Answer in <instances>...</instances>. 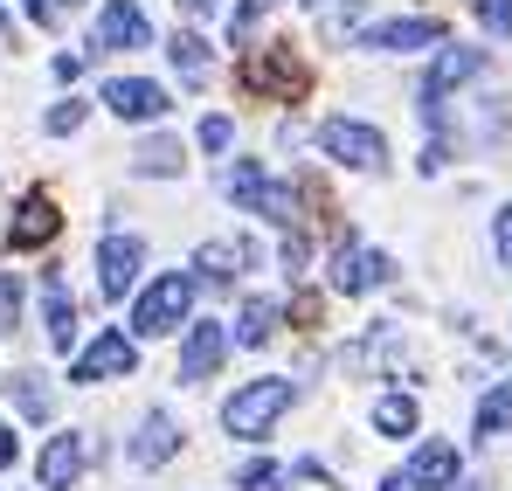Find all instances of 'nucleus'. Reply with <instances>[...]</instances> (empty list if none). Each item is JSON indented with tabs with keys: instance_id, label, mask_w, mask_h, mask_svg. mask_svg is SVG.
Returning a JSON list of instances; mask_svg holds the SVG:
<instances>
[{
	"instance_id": "38",
	"label": "nucleus",
	"mask_w": 512,
	"mask_h": 491,
	"mask_svg": "<svg viewBox=\"0 0 512 491\" xmlns=\"http://www.w3.org/2000/svg\"><path fill=\"white\" fill-rule=\"evenodd\" d=\"M0 28H7V14H0Z\"/></svg>"
},
{
	"instance_id": "11",
	"label": "nucleus",
	"mask_w": 512,
	"mask_h": 491,
	"mask_svg": "<svg viewBox=\"0 0 512 491\" xmlns=\"http://www.w3.org/2000/svg\"><path fill=\"white\" fill-rule=\"evenodd\" d=\"M84 464H90V443L77 436V429H63V436H49V443H42L35 478H42V491H70L77 478H84Z\"/></svg>"
},
{
	"instance_id": "5",
	"label": "nucleus",
	"mask_w": 512,
	"mask_h": 491,
	"mask_svg": "<svg viewBox=\"0 0 512 491\" xmlns=\"http://www.w3.org/2000/svg\"><path fill=\"white\" fill-rule=\"evenodd\" d=\"M388 277H395V263H388L381 249L353 243V236H346V243L333 249V270H326V284H333L340 298H367V291H381Z\"/></svg>"
},
{
	"instance_id": "18",
	"label": "nucleus",
	"mask_w": 512,
	"mask_h": 491,
	"mask_svg": "<svg viewBox=\"0 0 512 491\" xmlns=\"http://www.w3.org/2000/svg\"><path fill=\"white\" fill-rule=\"evenodd\" d=\"M42 312H49V346L77 339V298L63 291V277H42Z\"/></svg>"
},
{
	"instance_id": "2",
	"label": "nucleus",
	"mask_w": 512,
	"mask_h": 491,
	"mask_svg": "<svg viewBox=\"0 0 512 491\" xmlns=\"http://www.w3.org/2000/svg\"><path fill=\"white\" fill-rule=\"evenodd\" d=\"M187 312H194V277H187V270H167V277H153V284L139 291L132 332H139V339H167V332L187 326Z\"/></svg>"
},
{
	"instance_id": "21",
	"label": "nucleus",
	"mask_w": 512,
	"mask_h": 491,
	"mask_svg": "<svg viewBox=\"0 0 512 491\" xmlns=\"http://www.w3.org/2000/svg\"><path fill=\"white\" fill-rule=\"evenodd\" d=\"M478 436L485 443H499V436H512V381H499L485 402H478Z\"/></svg>"
},
{
	"instance_id": "23",
	"label": "nucleus",
	"mask_w": 512,
	"mask_h": 491,
	"mask_svg": "<svg viewBox=\"0 0 512 491\" xmlns=\"http://www.w3.org/2000/svg\"><path fill=\"white\" fill-rule=\"evenodd\" d=\"M132 166H139V173H160V180H167V173H180V139H146V146H139V153H132Z\"/></svg>"
},
{
	"instance_id": "13",
	"label": "nucleus",
	"mask_w": 512,
	"mask_h": 491,
	"mask_svg": "<svg viewBox=\"0 0 512 491\" xmlns=\"http://www.w3.org/2000/svg\"><path fill=\"white\" fill-rule=\"evenodd\" d=\"M104 104H111L125 125H146V118H167L173 97L160 90V83H146V77H111L104 83Z\"/></svg>"
},
{
	"instance_id": "25",
	"label": "nucleus",
	"mask_w": 512,
	"mask_h": 491,
	"mask_svg": "<svg viewBox=\"0 0 512 491\" xmlns=\"http://www.w3.org/2000/svg\"><path fill=\"white\" fill-rule=\"evenodd\" d=\"M14 395H21V415H28V422H49V409H56V395H49L35 374H21V381H14Z\"/></svg>"
},
{
	"instance_id": "32",
	"label": "nucleus",
	"mask_w": 512,
	"mask_h": 491,
	"mask_svg": "<svg viewBox=\"0 0 512 491\" xmlns=\"http://www.w3.org/2000/svg\"><path fill=\"white\" fill-rule=\"evenodd\" d=\"M305 256H312V243H305V236H284V270H291V277L305 270Z\"/></svg>"
},
{
	"instance_id": "16",
	"label": "nucleus",
	"mask_w": 512,
	"mask_h": 491,
	"mask_svg": "<svg viewBox=\"0 0 512 491\" xmlns=\"http://www.w3.org/2000/svg\"><path fill=\"white\" fill-rule=\"evenodd\" d=\"M173 450H180V422H173L167 409H153L139 422V436H132V464H139V471H160Z\"/></svg>"
},
{
	"instance_id": "33",
	"label": "nucleus",
	"mask_w": 512,
	"mask_h": 491,
	"mask_svg": "<svg viewBox=\"0 0 512 491\" xmlns=\"http://www.w3.org/2000/svg\"><path fill=\"white\" fill-rule=\"evenodd\" d=\"M14 457H21V443H14V429H0V471H7Z\"/></svg>"
},
{
	"instance_id": "17",
	"label": "nucleus",
	"mask_w": 512,
	"mask_h": 491,
	"mask_svg": "<svg viewBox=\"0 0 512 491\" xmlns=\"http://www.w3.org/2000/svg\"><path fill=\"white\" fill-rule=\"evenodd\" d=\"M250 263H256V249H250V243H229V236H215V243L194 249V270H201L208 284H236Z\"/></svg>"
},
{
	"instance_id": "29",
	"label": "nucleus",
	"mask_w": 512,
	"mask_h": 491,
	"mask_svg": "<svg viewBox=\"0 0 512 491\" xmlns=\"http://www.w3.org/2000/svg\"><path fill=\"white\" fill-rule=\"evenodd\" d=\"M14 319H21V277L0 270V326H14Z\"/></svg>"
},
{
	"instance_id": "1",
	"label": "nucleus",
	"mask_w": 512,
	"mask_h": 491,
	"mask_svg": "<svg viewBox=\"0 0 512 491\" xmlns=\"http://www.w3.org/2000/svg\"><path fill=\"white\" fill-rule=\"evenodd\" d=\"M298 402V388L284 381V374H263V381H243L229 402H222V429L229 436H243V443H263L277 422H284V409Z\"/></svg>"
},
{
	"instance_id": "4",
	"label": "nucleus",
	"mask_w": 512,
	"mask_h": 491,
	"mask_svg": "<svg viewBox=\"0 0 512 491\" xmlns=\"http://www.w3.org/2000/svg\"><path fill=\"white\" fill-rule=\"evenodd\" d=\"M222 187H229V201H243L250 215H263V222H284V229H291V215H298V194L277 187V180H263L256 160H236L229 173H222Z\"/></svg>"
},
{
	"instance_id": "19",
	"label": "nucleus",
	"mask_w": 512,
	"mask_h": 491,
	"mask_svg": "<svg viewBox=\"0 0 512 491\" xmlns=\"http://www.w3.org/2000/svg\"><path fill=\"white\" fill-rule=\"evenodd\" d=\"M416 422H423L416 395H381V402H374V429H381V436H416Z\"/></svg>"
},
{
	"instance_id": "7",
	"label": "nucleus",
	"mask_w": 512,
	"mask_h": 491,
	"mask_svg": "<svg viewBox=\"0 0 512 491\" xmlns=\"http://www.w3.org/2000/svg\"><path fill=\"white\" fill-rule=\"evenodd\" d=\"M243 83L263 90V97H298L305 90V70H298L291 42H270V49H256L250 63H243Z\"/></svg>"
},
{
	"instance_id": "26",
	"label": "nucleus",
	"mask_w": 512,
	"mask_h": 491,
	"mask_svg": "<svg viewBox=\"0 0 512 491\" xmlns=\"http://www.w3.org/2000/svg\"><path fill=\"white\" fill-rule=\"evenodd\" d=\"M471 7H478V21H485L499 42H512V0H471Z\"/></svg>"
},
{
	"instance_id": "37",
	"label": "nucleus",
	"mask_w": 512,
	"mask_h": 491,
	"mask_svg": "<svg viewBox=\"0 0 512 491\" xmlns=\"http://www.w3.org/2000/svg\"><path fill=\"white\" fill-rule=\"evenodd\" d=\"M56 7H84V0H56Z\"/></svg>"
},
{
	"instance_id": "36",
	"label": "nucleus",
	"mask_w": 512,
	"mask_h": 491,
	"mask_svg": "<svg viewBox=\"0 0 512 491\" xmlns=\"http://www.w3.org/2000/svg\"><path fill=\"white\" fill-rule=\"evenodd\" d=\"M305 7H312V14H319V7H333V0H305Z\"/></svg>"
},
{
	"instance_id": "6",
	"label": "nucleus",
	"mask_w": 512,
	"mask_h": 491,
	"mask_svg": "<svg viewBox=\"0 0 512 491\" xmlns=\"http://www.w3.org/2000/svg\"><path fill=\"white\" fill-rule=\"evenodd\" d=\"M132 367H139V346H132L125 332H97L84 353H77L70 381H77V388H97V381H125Z\"/></svg>"
},
{
	"instance_id": "35",
	"label": "nucleus",
	"mask_w": 512,
	"mask_h": 491,
	"mask_svg": "<svg viewBox=\"0 0 512 491\" xmlns=\"http://www.w3.org/2000/svg\"><path fill=\"white\" fill-rule=\"evenodd\" d=\"M381 491H409V478H402V471H388V478H381Z\"/></svg>"
},
{
	"instance_id": "22",
	"label": "nucleus",
	"mask_w": 512,
	"mask_h": 491,
	"mask_svg": "<svg viewBox=\"0 0 512 491\" xmlns=\"http://www.w3.org/2000/svg\"><path fill=\"white\" fill-rule=\"evenodd\" d=\"M167 56H173V70H180L187 83H201V77H208V42H201V35H173V42H167Z\"/></svg>"
},
{
	"instance_id": "10",
	"label": "nucleus",
	"mask_w": 512,
	"mask_h": 491,
	"mask_svg": "<svg viewBox=\"0 0 512 491\" xmlns=\"http://www.w3.org/2000/svg\"><path fill=\"white\" fill-rule=\"evenodd\" d=\"M146 42H153V21H146V7H139V0H104L90 49H146Z\"/></svg>"
},
{
	"instance_id": "28",
	"label": "nucleus",
	"mask_w": 512,
	"mask_h": 491,
	"mask_svg": "<svg viewBox=\"0 0 512 491\" xmlns=\"http://www.w3.org/2000/svg\"><path fill=\"white\" fill-rule=\"evenodd\" d=\"M229 139H236L229 118H201V153H229Z\"/></svg>"
},
{
	"instance_id": "39",
	"label": "nucleus",
	"mask_w": 512,
	"mask_h": 491,
	"mask_svg": "<svg viewBox=\"0 0 512 491\" xmlns=\"http://www.w3.org/2000/svg\"><path fill=\"white\" fill-rule=\"evenodd\" d=\"M471 491H485V485H471Z\"/></svg>"
},
{
	"instance_id": "14",
	"label": "nucleus",
	"mask_w": 512,
	"mask_h": 491,
	"mask_svg": "<svg viewBox=\"0 0 512 491\" xmlns=\"http://www.w3.org/2000/svg\"><path fill=\"white\" fill-rule=\"evenodd\" d=\"M56 229H63L56 201H49V194H28V201L14 208V222H7V249H42V243H56Z\"/></svg>"
},
{
	"instance_id": "27",
	"label": "nucleus",
	"mask_w": 512,
	"mask_h": 491,
	"mask_svg": "<svg viewBox=\"0 0 512 491\" xmlns=\"http://www.w3.org/2000/svg\"><path fill=\"white\" fill-rule=\"evenodd\" d=\"M42 125H49V132L63 139V132H77V125H84V104H77V97H63V104H56V111H49Z\"/></svg>"
},
{
	"instance_id": "12",
	"label": "nucleus",
	"mask_w": 512,
	"mask_h": 491,
	"mask_svg": "<svg viewBox=\"0 0 512 491\" xmlns=\"http://www.w3.org/2000/svg\"><path fill=\"white\" fill-rule=\"evenodd\" d=\"M429 42H443V21H436V14L381 21V28H367V35H360V49H374V56H402V49H429Z\"/></svg>"
},
{
	"instance_id": "31",
	"label": "nucleus",
	"mask_w": 512,
	"mask_h": 491,
	"mask_svg": "<svg viewBox=\"0 0 512 491\" xmlns=\"http://www.w3.org/2000/svg\"><path fill=\"white\" fill-rule=\"evenodd\" d=\"M492 249H499V263L512 270V201L499 208V222H492Z\"/></svg>"
},
{
	"instance_id": "30",
	"label": "nucleus",
	"mask_w": 512,
	"mask_h": 491,
	"mask_svg": "<svg viewBox=\"0 0 512 491\" xmlns=\"http://www.w3.org/2000/svg\"><path fill=\"white\" fill-rule=\"evenodd\" d=\"M270 7H277V0H243V7H236V14H229V35H250L256 21H263V14H270Z\"/></svg>"
},
{
	"instance_id": "34",
	"label": "nucleus",
	"mask_w": 512,
	"mask_h": 491,
	"mask_svg": "<svg viewBox=\"0 0 512 491\" xmlns=\"http://www.w3.org/2000/svg\"><path fill=\"white\" fill-rule=\"evenodd\" d=\"M180 7H187V14H215L222 0H180Z\"/></svg>"
},
{
	"instance_id": "8",
	"label": "nucleus",
	"mask_w": 512,
	"mask_h": 491,
	"mask_svg": "<svg viewBox=\"0 0 512 491\" xmlns=\"http://www.w3.org/2000/svg\"><path fill=\"white\" fill-rule=\"evenodd\" d=\"M457 471H464V457H457V443H443V436L416 443V457L402 464L409 491H457Z\"/></svg>"
},
{
	"instance_id": "9",
	"label": "nucleus",
	"mask_w": 512,
	"mask_h": 491,
	"mask_svg": "<svg viewBox=\"0 0 512 491\" xmlns=\"http://www.w3.org/2000/svg\"><path fill=\"white\" fill-rule=\"evenodd\" d=\"M139 263H146V243L139 236H104L97 243V291L104 298H125L139 284Z\"/></svg>"
},
{
	"instance_id": "3",
	"label": "nucleus",
	"mask_w": 512,
	"mask_h": 491,
	"mask_svg": "<svg viewBox=\"0 0 512 491\" xmlns=\"http://www.w3.org/2000/svg\"><path fill=\"white\" fill-rule=\"evenodd\" d=\"M319 146H326L333 166H353V173H381L388 166V139L374 125H360V118H326L319 125Z\"/></svg>"
},
{
	"instance_id": "15",
	"label": "nucleus",
	"mask_w": 512,
	"mask_h": 491,
	"mask_svg": "<svg viewBox=\"0 0 512 491\" xmlns=\"http://www.w3.org/2000/svg\"><path fill=\"white\" fill-rule=\"evenodd\" d=\"M222 353H229V326H187V346H180V381H208L215 367H222Z\"/></svg>"
},
{
	"instance_id": "24",
	"label": "nucleus",
	"mask_w": 512,
	"mask_h": 491,
	"mask_svg": "<svg viewBox=\"0 0 512 491\" xmlns=\"http://www.w3.org/2000/svg\"><path fill=\"white\" fill-rule=\"evenodd\" d=\"M284 485H291V471L270 464V457L263 464H243V478H236V491H284Z\"/></svg>"
},
{
	"instance_id": "20",
	"label": "nucleus",
	"mask_w": 512,
	"mask_h": 491,
	"mask_svg": "<svg viewBox=\"0 0 512 491\" xmlns=\"http://www.w3.org/2000/svg\"><path fill=\"white\" fill-rule=\"evenodd\" d=\"M270 332H277V305H270V298H250V305L236 312V332H229V339H236V346H263Z\"/></svg>"
}]
</instances>
